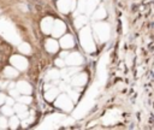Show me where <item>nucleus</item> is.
<instances>
[{"label": "nucleus", "mask_w": 154, "mask_h": 130, "mask_svg": "<svg viewBox=\"0 0 154 130\" xmlns=\"http://www.w3.org/2000/svg\"><path fill=\"white\" fill-rule=\"evenodd\" d=\"M53 25H54V20L52 17H46L42 19L41 22V29L45 34H49L52 32V29H53Z\"/></svg>", "instance_id": "9d476101"}, {"label": "nucleus", "mask_w": 154, "mask_h": 130, "mask_svg": "<svg viewBox=\"0 0 154 130\" xmlns=\"http://www.w3.org/2000/svg\"><path fill=\"white\" fill-rule=\"evenodd\" d=\"M106 17V10L103 8V7H99L96 11H94V13H93V18L94 19H103Z\"/></svg>", "instance_id": "6ab92c4d"}, {"label": "nucleus", "mask_w": 154, "mask_h": 130, "mask_svg": "<svg viewBox=\"0 0 154 130\" xmlns=\"http://www.w3.org/2000/svg\"><path fill=\"white\" fill-rule=\"evenodd\" d=\"M66 26H65V23L61 22V20H55L54 22V25H53V29H52V35L53 37H59L64 34Z\"/></svg>", "instance_id": "1a4fd4ad"}, {"label": "nucleus", "mask_w": 154, "mask_h": 130, "mask_svg": "<svg viewBox=\"0 0 154 130\" xmlns=\"http://www.w3.org/2000/svg\"><path fill=\"white\" fill-rule=\"evenodd\" d=\"M85 7H87V0H78V6H77L78 12L81 13L85 12Z\"/></svg>", "instance_id": "b1692460"}, {"label": "nucleus", "mask_w": 154, "mask_h": 130, "mask_svg": "<svg viewBox=\"0 0 154 130\" xmlns=\"http://www.w3.org/2000/svg\"><path fill=\"white\" fill-rule=\"evenodd\" d=\"M5 101H6V96H5V94L0 93V106H1L2 104H5Z\"/></svg>", "instance_id": "7c9ffc66"}, {"label": "nucleus", "mask_w": 154, "mask_h": 130, "mask_svg": "<svg viewBox=\"0 0 154 130\" xmlns=\"http://www.w3.org/2000/svg\"><path fill=\"white\" fill-rule=\"evenodd\" d=\"M14 87H16V84H14V83H12V82H11V83H10V88H11V89H12V88H14Z\"/></svg>", "instance_id": "f704fd0d"}, {"label": "nucleus", "mask_w": 154, "mask_h": 130, "mask_svg": "<svg viewBox=\"0 0 154 130\" xmlns=\"http://www.w3.org/2000/svg\"><path fill=\"white\" fill-rule=\"evenodd\" d=\"M58 48H59V45H58V42H57L55 40L48 39V40L46 41V49H47L49 53H55V52L58 51Z\"/></svg>", "instance_id": "4468645a"}, {"label": "nucleus", "mask_w": 154, "mask_h": 130, "mask_svg": "<svg viewBox=\"0 0 154 130\" xmlns=\"http://www.w3.org/2000/svg\"><path fill=\"white\" fill-rule=\"evenodd\" d=\"M6 102H7V105H10V106L14 105V100H13L12 98H6Z\"/></svg>", "instance_id": "2f4dec72"}, {"label": "nucleus", "mask_w": 154, "mask_h": 130, "mask_svg": "<svg viewBox=\"0 0 154 130\" xmlns=\"http://www.w3.org/2000/svg\"><path fill=\"white\" fill-rule=\"evenodd\" d=\"M10 94H11V96H12V98H16V99L19 96V95H18V94H19V91H18V89H17V88H16V89H13V88H12V89H10Z\"/></svg>", "instance_id": "cd10ccee"}, {"label": "nucleus", "mask_w": 154, "mask_h": 130, "mask_svg": "<svg viewBox=\"0 0 154 130\" xmlns=\"http://www.w3.org/2000/svg\"><path fill=\"white\" fill-rule=\"evenodd\" d=\"M58 8L61 13H67L71 10L75 8L76 6V1L75 0H59L58 1Z\"/></svg>", "instance_id": "0eeeda50"}, {"label": "nucleus", "mask_w": 154, "mask_h": 130, "mask_svg": "<svg viewBox=\"0 0 154 130\" xmlns=\"http://www.w3.org/2000/svg\"><path fill=\"white\" fill-rule=\"evenodd\" d=\"M19 51H20L22 53H24V54H29V53L31 52V47H30L29 43L23 42V43L19 45Z\"/></svg>", "instance_id": "412c9836"}, {"label": "nucleus", "mask_w": 154, "mask_h": 130, "mask_svg": "<svg viewBox=\"0 0 154 130\" xmlns=\"http://www.w3.org/2000/svg\"><path fill=\"white\" fill-rule=\"evenodd\" d=\"M87 79H88L87 75L83 73V72H79V73L75 75V76L71 78L70 83H71V85H75V87H83V85L87 83Z\"/></svg>", "instance_id": "6e6552de"}, {"label": "nucleus", "mask_w": 154, "mask_h": 130, "mask_svg": "<svg viewBox=\"0 0 154 130\" xmlns=\"http://www.w3.org/2000/svg\"><path fill=\"white\" fill-rule=\"evenodd\" d=\"M7 125H8L7 119L5 118V116H1V117H0V129H6Z\"/></svg>", "instance_id": "bb28decb"}, {"label": "nucleus", "mask_w": 154, "mask_h": 130, "mask_svg": "<svg viewBox=\"0 0 154 130\" xmlns=\"http://www.w3.org/2000/svg\"><path fill=\"white\" fill-rule=\"evenodd\" d=\"M11 64L17 69V70H20V71H24L26 70L28 67V60L22 57V55H12L11 59H10Z\"/></svg>", "instance_id": "20e7f679"}, {"label": "nucleus", "mask_w": 154, "mask_h": 130, "mask_svg": "<svg viewBox=\"0 0 154 130\" xmlns=\"http://www.w3.org/2000/svg\"><path fill=\"white\" fill-rule=\"evenodd\" d=\"M14 111H16V113L18 114V117L22 118V119H25V118H28V117L30 116V113H29L28 110H26L25 104H22V102L14 105Z\"/></svg>", "instance_id": "9b49d317"}, {"label": "nucleus", "mask_w": 154, "mask_h": 130, "mask_svg": "<svg viewBox=\"0 0 154 130\" xmlns=\"http://www.w3.org/2000/svg\"><path fill=\"white\" fill-rule=\"evenodd\" d=\"M65 63L69 66H79L83 63V58L78 52H73L67 54V57L65 58Z\"/></svg>", "instance_id": "423d86ee"}, {"label": "nucleus", "mask_w": 154, "mask_h": 130, "mask_svg": "<svg viewBox=\"0 0 154 130\" xmlns=\"http://www.w3.org/2000/svg\"><path fill=\"white\" fill-rule=\"evenodd\" d=\"M94 31H95V35L97 36L100 42H106L109 39L111 29H109V25L107 23H102V22L95 23L94 24Z\"/></svg>", "instance_id": "f03ea898"}, {"label": "nucleus", "mask_w": 154, "mask_h": 130, "mask_svg": "<svg viewBox=\"0 0 154 130\" xmlns=\"http://www.w3.org/2000/svg\"><path fill=\"white\" fill-rule=\"evenodd\" d=\"M4 73H5V76L8 77V78H13V77H17V76H18V71H17L14 67H12V66L5 67Z\"/></svg>", "instance_id": "f3484780"}, {"label": "nucleus", "mask_w": 154, "mask_h": 130, "mask_svg": "<svg viewBox=\"0 0 154 130\" xmlns=\"http://www.w3.org/2000/svg\"><path fill=\"white\" fill-rule=\"evenodd\" d=\"M72 102L73 101L66 94H61V95L58 96V99L55 101V106L59 107V108H61L65 112H70L72 110V107H73V104Z\"/></svg>", "instance_id": "7ed1b4c3"}, {"label": "nucleus", "mask_w": 154, "mask_h": 130, "mask_svg": "<svg viewBox=\"0 0 154 130\" xmlns=\"http://www.w3.org/2000/svg\"><path fill=\"white\" fill-rule=\"evenodd\" d=\"M59 77H60V72H59L58 70H55V69H52V70H49V71L47 72V75H46V79H47V81H48V79H52V81H57Z\"/></svg>", "instance_id": "a211bd4d"}, {"label": "nucleus", "mask_w": 154, "mask_h": 130, "mask_svg": "<svg viewBox=\"0 0 154 130\" xmlns=\"http://www.w3.org/2000/svg\"><path fill=\"white\" fill-rule=\"evenodd\" d=\"M17 100H18L19 102H22V104H25V105H28V104L31 102V98H30L29 95H22V96H18Z\"/></svg>", "instance_id": "393cba45"}, {"label": "nucleus", "mask_w": 154, "mask_h": 130, "mask_svg": "<svg viewBox=\"0 0 154 130\" xmlns=\"http://www.w3.org/2000/svg\"><path fill=\"white\" fill-rule=\"evenodd\" d=\"M55 64H57L59 67H64V66H65V61L63 60V58H60V59H57V60H55Z\"/></svg>", "instance_id": "c85d7f7f"}, {"label": "nucleus", "mask_w": 154, "mask_h": 130, "mask_svg": "<svg viewBox=\"0 0 154 130\" xmlns=\"http://www.w3.org/2000/svg\"><path fill=\"white\" fill-rule=\"evenodd\" d=\"M73 123V119L72 118H69V119H64L61 124H65V125H69V124H72Z\"/></svg>", "instance_id": "c756f323"}, {"label": "nucleus", "mask_w": 154, "mask_h": 130, "mask_svg": "<svg viewBox=\"0 0 154 130\" xmlns=\"http://www.w3.org/2000/svg\"><path fill=\"white\" fill-rule=\"evenodd\" d=\"M79 42H81V45H82V47L85 52L91 53V52L95 51V43L93 41L91 30H90L89 26H84L79 31Z\"/></svg>", "instance_id": "f257e3e1"}, {"label": "nucleus", "mask_w": 154, "mask_h": 130, "mask_svg": "<svg viewBox=\"0 0 154 130\" xmlns=\"http://www.w3.org/2000/svg\"><path fill=\"white\" fill-rule=\"evenodd\" d=\"M99 4V0H87V7H85V13L90 14L91 12L95 11L96 6Z\"/></svg>", "instance_id": "dca6fc26"}, {"label": "nucleus", "mask_w": 154, "mask_h": 130, "mask_svg": "<svg viewBox=\"0 0 154 130\" xmlns=\"http://www.w3.org/2000/svg\"><path fill=\"white\" fill-rule=\"evenodd\" d=\"M87 22H88V18L85 16H77L75 19V25L77 28H82Z\"/></svg>", "instance_id": "aec40b11"}, {"label": "nucleus", "mask_w": 154, "mask_h": 130, "mask_svg": "<svg viewBox=\"0 0 154 130\" xmlns=\"http://www.w3.org/2000/svg\"><path fill=\"white\" fill-rule=\"evenodd\" d=\"M60 46H61L63 48H65V49L73 47V46H75L73 37H72L71 35H69V34H67V35H65V36H63V37L60 39Z\"/></svg>", "instance_id": "ddd939ff"}, {"label": "nucleus", "mask_w": 154, "mask_h": 130, "mask_svg": "<svg viewBox=\"0 0 154 130\" xmlns=\"http://www.w3.org/2000/svg\"><path fill=\"white\" fill-rule=\"evenodd\" d=\"M67 93H69V96L71 98V100H72L73 102H75V101H77V99H78V93H77L76 90H72V89H70Z\"/></svg>", "instance_id": "a878e982"}, {"label": "nucleus", "mask_w": 154, "mask_h": 130, "mask_svg": "<svg viewBox=\"0 0 154 130\" xmlns=\"http://www.w3.org/2000/svg\"><path fill=\"white\" fill-rule=\"evenodd\" d=\"M7 84H8V83H6V82H5V83H4V82H0V88H5Z\"/></svg>", "instance_id": "473e14b6"}, {"label": "nucleus", "mask_w": 154, "mask_h": 130, "mask_svg": "<svg viewBox=\"0 0 154 130\" xmlns=\"http://www.w3.org/2000/svg\"><path fill=\"white\" fill-rule=\"evenodd\" d=\"M58 94H59V89L53 87V88H51V89H48V90L46 91L45 99H46L47 101H53V100L58 96Z\"/></svg>", "instance_id": "2eb2a0df"}, {"label": "nucleus", "mask_w": 154, "mask_h": 130, "mask_svg": "<svg viewBox=\"0 0 154 130\" xmlns=\"http://www.w3.org/2000/svg\"><path fill=\"white\" fill-rule=\"evenodd\" d=\"M60 57H61V58H66V57H67V53H66V52H64V53H61V54H60Z\"/></svg>", "instance_id": "72a5a7b5"}, {"label": "nucleus", "mask_w": 154, "mask_h": 130, "mask_svg": "<svg viewBox=\"0 0 154 130\" xmlns=\"http://www.w3.org/2000/svg\"><path fill=\"white\" fill-rule=\"evenodd\" d=\"M16 88L23 95H29L31 93V85L25 81H19L18 83H16Z\"/></svg>", "instance_id": "f8f14e48"}, {"label": "nucleus", "mask_w": 154, "mask_h": 130, "mask_svg": "<svg viewBox=\"0 0 154 130\" xmlns=\"http://www.w3.org/2000/svg\"><path fill=\"white\" fill-rule=\"evenodd\" d=\"M1 112H2L4 116H12L13 108H12L10 105H6V106H2V107H1Z\"/></svg>", "instance_id": "5701e85b"}, {"label": "nucleus", "mask_w": 154, "mask_h": 130, "mask_svg": "<svg viewBox=\"0 0 154 130\" xmlns=\"http://www.w3.org/2000/svg\"><path fill=\"white\" fill-rule=\"evenodd\" d=\"M119 119H120V113H119V111H117V110H112V111H108V112L103 116V118H102V123L106 124V125H109V124H114V123H117Z\"/></svg>", "instance_id": "39448f33"}, {"label": "nucleus", "mask_w": 154, "mask_h": 130, "mask_svg": "<svg viewBox=\"0 0 154 130\" xmlns=\"http://www.w3.org/2000/svg\"><path fill=\"white\" fill-rule=\"evenodd\" d=\"M19 117H13V116H11V119H10V122H8V125H10V128L11 129H16L17 126H18V124H19V119H18Z\"/></svg>", "instance_id": "4be33fe9"}]
</instances>
